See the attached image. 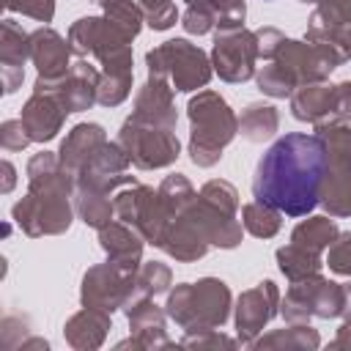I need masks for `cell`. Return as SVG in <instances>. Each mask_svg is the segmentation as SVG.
I'll return each instance as SVG.
<instances>
[{
	"mask_svg": "<svg viewBox=\"0 0 351 351\" xmlns=\"http://www.w3.org/2000/svg\"><path fill=\"white\" fill-rule=\"evenodd\" d=\"M324 167L326 148L318 137L288 134L277 140L261 159L255 195L291 217H302L318 203Z\"/></svg>",
	"mask_w": 351,
	"mask_h": 351,
	"instance_id": "6da1fadb",
	"label": "cell"
}]
</instances>
